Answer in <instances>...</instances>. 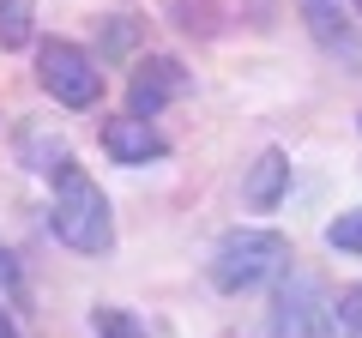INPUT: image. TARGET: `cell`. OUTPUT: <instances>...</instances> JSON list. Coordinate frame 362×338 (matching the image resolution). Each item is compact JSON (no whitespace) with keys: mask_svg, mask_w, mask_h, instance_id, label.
I'll list each match as a JSON object with an SVG mask.
<instances>
[{"mask_svg":"<svg viewBox=\"0 0 362 338\" xmlns=\"http://www.w3.org/2000/svg\"><path fill=\"white\" fill-rule=\"evenodd\" d=\"M49 230L61 235L73 254H109V247H115V211H109V194L90 182L78 163H66L61 175H54Z\"/></svg>","mask_w":362,"mask_h":338,"instance_id":"cell-1","label":"cell"},{"mask_svg":"<svg viewBox=\"0 0 362 338\" xmlns=\"http://www.w3.org/2000/svg\"><path fill=\"white\" fill-rule=\"evenodd\" d=\"M290 235L278 230H230L218 235V247H211V284L223 290V296H247V290L259 284H278V278L290 272Z\"/></svg>","mask_w":362,"mask_h":338,"instance_id":"cell-2","label":"cell"},{"mask_svg":"<svg viewBox=\"0 0 362 338\" xmlns=\"http://www.w3.org/2000/svg\"><path fill=\"white\" fill-rule=\"evenodd\" d=\"M37 78L61 109H97L103 103V66H97L90 49H78L73 37H49L37 49Z\"/></svg>","mask_w":362,"mask_h":338,"instance_id":"cell-3","label":"cell"},{"mask_svg":"<svg viewBox=\"0 0 362 338\" xmlns=\"http://www.w3.org/2000/svg\"><path fill=\"white\" fill-rule=\"evenodd\" d=\"M332 326H338V302L326 296V284L290 266L272 296V338H332Z\"/></svg>","mask_w":362,"mask_h":338,"instance_id":"cell-4","label":"cell"},{"mask_svg":"<svg viewBox=\"0 0 362 338\" xmlns=\"http://www.w3.org/2000/svg\"><path fill=\"white\" fill-rule=\"evenodd\" d=\"M181 91H187V66H181L175 54H139L133 73H127V115L151 121L157 109H169Z\"/></svg>","mask_w":362,"mask_h":338,"instance_id":"cell-5","label":"cell"},{"mask_svg":"<svg viewBox=\"0 0 362 338\" xmlns=\"http://www.w3.org/2000/svg\"><path fill=\"white\" fill-rule=\"evenodd\" d=\"M103 151H109V163L139 169V163L169 157V139L151 127V121H139V115H109V121H103Z\"/></svg>","mask_w":362,"mask_h":338,"instance_id":"cell-6","label":"cell"},{"mask_svg":"<svg viewBox=\"0 0 362 338\" xmlns=\"http://www.w3.org/2000/svg\"><path fill=\"white\" fill-rule=\"evenodd\" d=\"M284 194H290V151H284V145H266V151L247 163L242 199H247V211H278Z\"/></svg>","mask_w":362,"mask_h":338,"instance_id":"cell-7","label":"cell"},{"mask_svg":"<svg viewBox=\"0 0 362 338\" xmlns=\"http://www.w3.org/2000/svg\"><path fill=\"white\" fill-rule=\"evenodd\" d=\"M308 30H314V42H320L326 54H338L350 73H362V37L350 30V18L338 13V0H308Z\"/></svg>","mask_w":362,"mask_h":338,"instance_id":"cell-8","label":"cell"},{"mask_svg":"<svg viewBox=\"0 0 362 338\" xmlns=\"http://www.w3.org/2000/svg\"><path fill=\"white\" fill-rule=\"evenodd\" d=\"M30 30H37V0H0V49H25Z\"/></svg>","mask_w":362,"mask_h":338,"instance_id":"cell-9","label":"cell"},{"mask_svg":"<svg viewBox=\"0 0 362 338\" xmlns=\"http://www.w3.org/2000/svg\"><path fill=\"white\" fill-rule=\"evenodd\" d=\"M326 247L356 254V260H362V206H356V211H338V218L326 223Z\"/></svg>","mask_w":362,"mask_h":338,"instance_id":"cell-10","label":"cell"},{"mask_svg":"<svg viewBox=\"0 0 362 338\" xmlns=\"http://www.w3.org/2000/svg\"><path fill=\"white\" fill-rule=\"evenodd\" d=\"M90 326H97V338H151V332H145V320H139V314H127V308H97V314H90Z\"/></svg>","mask_w":362,"mask_h":338,"instance_id":"cell-11","label":"cell"},{"mask_svg":"<svg viewBox=\"0 0 362 338\" xmlns=\"http://www.w3.org/2000/svg\"><path fill=\"white\" fill-rule=\"evenodd\" d=\"M338 332L344 338H362V284H350L338 296Z\"/></svg>","mask_w":362,"mask_h":338,"instance_id":"cell-12","label":"cell"},{"mask_svg":"<svg viewBox=\"0 0 362 338\" xmlns=\"http://www.w3.org/2000/svg\"><path fill=\"white\" fill-rule=\"evenodd\" d=\"M0 296H18V260L0 247Z\"/></svg>","mask_w":362,"mask_h":338,"instance_id":"cell-13","label":"cell"},{"mask_svg":"<svg viewBox=\"0 0 362 338\" xmlns=\"http://www.w3.org/2000/svg\"><path fill=\"white\" fill-rule=\"evenodd\" d=\"M0 338H25V332H18V320H13V308H0Z\"/></svg>","mask_w":362,"mask_h":338,"instance_id":"cell-14","label":"cell"},{"mask_svg":"<svg viewBox=\"0 0 362 338\" xmlns=\"http://www.w3.org/2000/svg\"><path fill=\"white\" fill-rule=\"evenodd\" d=\"M356 13H362V0H356Z\"/></svg>","mask_w":362,"mask_h":338,"instance_id":"cell-15","label":"cell"},{"mask_svg":"<svg viewBox=\"0 0 362 338\" xmlns=\"http://www.w3.org/2000/svg\"><path fill=\"white\" fill-rule=\"evenodd\" d=\"M356 121H362V115H356Z\"/></svg>","mask_w":362,"mask_h":338,"instance_id":"cell-16","label":"cell"}]
</instances>
